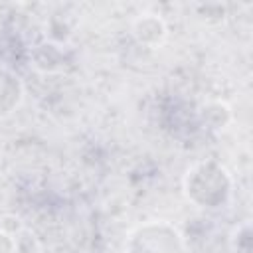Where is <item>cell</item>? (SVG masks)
Here are the masks:
<instances>
[{
  "mask_svg": "<svg viewBox=\"0 0 253 253\" xmlns=\"http://www.w3.org/2000/svg\"><path fill=\"white\" fill-rule=\"evenodd\" d=\"M186 190L196 204L204 208H215L225 202L229 194V182L223 168L215 164H198L186 176Z\"/></svg>",
  "mask_w": 253,
  "mask_h": 253,
  "instance_id": "6da1fadb",
  "label": "cell"
},
{
  "mask_svg": "<svg viewBox=\"0 0 253 253\" xmlns=\"http://www.w3.org/2000/svg\"><path fill=\"white\" fill-rule=\"evenodd\" d=\"M126 253H182L180 233L164 223H146L130 233L126 241Z\"/></svg>",
  "mask_w": 253,
  "mask_h": 253,
  "instance_id": "7a4b0ae2",
  "label": "cell"
},
{
  "mask_svg": "<svg viewBox=\"0 0 253 253\" xmlns=\"http://www.w3.org/2000/svg\"><path fill=\"white\" fill-rule=\"evenodd\" d=\"M164 34H166L164 22L154 14H144L142 18H138L134 22V36L138 42L156 43L164 38Z\"/></svg>",
  "mask_w": 253,
  "mask_h": 253,
  "instance_id": "3957f363",
  "label": "cell"
},
{
  "mask_svg": "<svg viewBox=\"0 0 253 253\" xmlns=\"http://www.w3.org/2000/svg\"><path fill=\"white\" fill-rule=\"evenodd\" d=\"M20 101V83L16 77L0 71V115L10 113Z\"/></svg>",
  "mask_w": 253,
  "mask_h": 253,
  "instance_id": "277c9868",
  "label": "cell"
},
{
  "mask_svg": "<svg viewBox=\"0 0 253 253\" xmlns=\"http://www.w3.org/2000/svg\"><path fill=\"white\" fill-rule=\"evenodd\" d=\"M0 253H12V241L2 231H0Z\"/></svg>",
  "mask_w": 253,
  "mask_h": 253,
  "instance_id": "5b68a950",
  "label": "cell"
}]
</instances>
